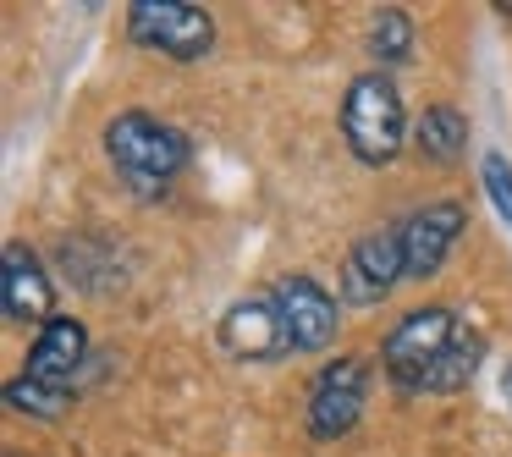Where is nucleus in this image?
I'll list each match as a JSON object with an SVG mask.
<instances>
[{
    "mask_svg": "<svg viewBox=\"0 0 512 457\" xmlns=\"http://www.w3.org/2000/svg\"><path fill=\"white\" fill-rule=\"evenodd\" d=\"M479 353H485V342L452 309L430 303V309H413L391 325L380 364L397 391H457L474 380Z\"/></svg>",
    "mask_w": 512,
    "mask_h": 457,
    "instance_id": "obj_1",
    "label": "nucleus"
},
{
    "mask_svg": "<svg viewBox=\"0 0 512 457\" xmlns=\"http://www.w3.org/2000/svg\"><path fill=\"white\" fill-rule=\"evenodd\" d=\"M105 155H111V166L122 171L133 188L155 193L188 166V138L149 111H122L105 127Z\"/></svg>",
    "mask_w": 512,
    "mask_h": 457,
    "instance_id": "obj_2",
    "label": "nucleus"
},
{
    "mask_svg": "<svg viewBox=\"0 0 512 457\" xmlns=\"http://www.w3.org/2000/svg\"><path fill=\"white\" fill-rule=\"evenodd\" d=\"M342 133L364 166H391L402 155V133H408V116H402V94L386 72H364V78L347 83L342 100Z\"/></svg>",
    "mask_w": 512,
    "mask_h": 457,
    "instance_id": "obj_3",
    "label": "nucleus"
},
{
    "mask_svg": "<svg viewBox=\"0 0 512 457\" xmlns=\"http://www.w3.org/2000/svg\"><path fill=\"white\" fill-rule=\"evenodd\" d=\"M127 34H133L138 45L171 56V61H199V56H210V45H215L210 12L193 6V0H133Z\"/></svg>",
    "mask_w": 512,
    "mask_h": 457,
    "instance_id": "obj_4",
    "label": "nucleus"
},
{
    "mask_svg": "<svg viewBox=\"0 0 512 457\" xmlns=\"http://www.w3.org/2000/svg\"><path fill=\"white\" fill-rule=\"evenodd\" d=\"M364 391H369L364 358H336V364H325L309 386V430L320 441L347 435L358 424V413H364Z\"/></svg>",
    "mask_w": 512,
    "mask_h": 457,
    "instance_id": "obj_5",
    "label": "nucleus"
},
{
    "mask_svg": "<svg viewBox=\"0 0 512 457\" xmlns=\"http://www.w3.org/2000/svg\"><path fill=\"white\" fill-rule=\"evenodd\" d=\"M270 298H276V309H281V320H287V336H292L298 353H320V347L336 342V320H342V314H336V298L314 276L292 270V276L276 281Z\"/></svg>",
    "mask_w": 512,
    "mask_h": 457,
    "instance_id": "obj_6",
    "label": "nucleus"
},
{
    "mask_svg": "<svg viewBox=\"0 0 512 457\" xmlns=\"http://www.w3.org/2000/svg\"><path fill=\"white\" fill-rule=\"evenodd\" d=\"M221 342L226 353L248 358V364H270V358L292 353V336H287V320H281L276 298H237L232 309L221 314Z\"/></svg>",
    "mask_w": 512,
    "mask_h": 457,
    "instance_id": "obj_7",
    "label": "nucleus"
},
{
    "mask_svg": "<svg viewBox=\"0 0 512 457\" xmlns=\"http://www.w3.org/2000/svg\"><path fill=\"white\" fill-rule=\"evenodd\" d=\"M468 215L463 204L441 199V204H424V210H413L408 221H402V265H408V276H435V270L446 265V254H452V243L463 237Z\"/></svg>",
    "mask_w": 512,
    "mask_h": 457,
    "instance_id": "obj_8",
    "label": "nucleus"
},
{
    "mask_svg": "<svg viewBox=\"0 0 512 457\" xmlns=\"http://www.w3.org/2000/svg\"><path fill=\"white\" fill-rule=\"evenodd\" d=\"M0 309H6V320L17 325H39L45 331L50 320H56V287H50V276L39 270L34 248L23 243H6V259H0Z\"/></svg>",
    "mask_w": 512,
    "mask_h": 457,
    "instance_id": "obj_9",
    "label": "nucleus"
},
{
    "mask_svg": "<svg viewBox=\"0 0 512 457\" xmlns=\"http://www.w3.org/2000/svg\"><path fill=\"white\" fill-rule=\"evenodd\" d=\"M402 276H408V265H402V237L369 232L364 243H353V254L342 265V298L347 303H380Z\"/></svg>",
    "mask_w": 512,
    "mask_h": 457,
    "instance_id": "obj_10",
    "label": "nucleus"
},
{
    "mask_svg": "<svg viewBox=\"0 0 512 457\" xmlns=\"http://www.w3.org/2000/svg\"><path fill=\"white\" fill-rule=\"evenodd\" d=\"M83 358H89V331H83L78 320H67V314H56V320L34 336V347H28V380L67 386L83 369Z\"/></svg>",
    "mask_w": 512,
    "mask_h": 457,
    "instance_id": "obj_11",
    "label": "nucleus"
},
{
    "mask_svg": "<svg viewBox=\"0 0 512 457\" xmlns=\"http://www.w3.org/2000/svg\"><path fill=\"white\" fill-rule=\"evenodd\" d=\"M413 149H419L430 166H457L468 155V116L452 105H430L413 127Z\"/></svg>",
    "mask_w": 512,
    "mask_h": 457,
    "instance_id": "obj_12",
    "label": "nucleus"
},
{
    "mask_svg": "<svg viewBox=\"0 0 512 457\" xmlns=\"http://www.w3.org/2000/svg\"><path fill=\"white\" fill-rule=\"evenodd\" d=\"M6 402H12L17 413H34V419H61L72 397H67V386H45V380L17 375L12 386H6Z\"/></svg>",
    "mask_w": 512,
    "mask_h": 457,
    "instance_id": "obj_13",
    "label": "nucleus"
},
{
    "mask_svg": "<svg viewBox=\"0 0 512 457\" xmlns=\"http://www.w3.org/2000/svg\"><path fill=\"white\" fill-rule=\"evenodd\" d=\"M369 50H375V61H386V67L408 61V50H413V17L408 12H380L375 23H369Z\"/></svg>",
    "mask_w": 512,
    "mask_h": 457,
    "instance_id": "obj_14",
    "label": "nucleus"
},
{
    "mask_svg": "<svg viewBox=\"0 0 512 457\" xmlns=\"http://www.w3.org/2000/svg\"><path fill=\"white\" fill-rule=\"evenodd\" d=\"M479 171H485V193H490V204H496V215L512 226V166H507V155H496V149H490Z\"/></svg>",
    "mask_w": 512,
    "mask_h": 457,
    "instance_id": "obj_15",
    "label": "nucleus"
},
{
    "mask_svg": "<svg viewBox=\"0 0 512 457\" xmlns=\"http://www.w3.org/2000/svg\"><path fill=\"white\" fill-rule=\"evenodd\" d=\"M501 397H507V408H512V364H507V375H501Z\"/></svg>",
    "mask_w": 512,
    "mask_h": 457,
    "instance_id": "obj_16",
    "label": "nucleus"
}]
</instances>
